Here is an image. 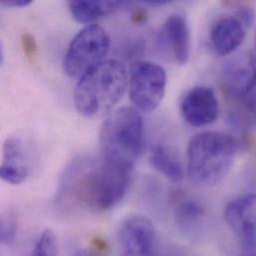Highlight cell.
<instances>
[{
  "label": "cell",
  "mask_w": 256,
  "mask_h": 256,
  "mask_svg": "<svg viewBox=\"0 0 256 256\" xmlns=\"http://www.w3.org/2000/svg\"><path fill=\"white\" fill-rule=\"evenodd\" d=\"M132 170L102 154L98 158H79L66 168L60 192L76 206L92 212H106L125 198Z\"/></svg>",
  "instance_id": "cell-1"
},
{
  "label": "cell",
  "mask_w": 256,
  "mask_h": 256,
  "mask_svg": "<svg viewBox=\"0 0 256 256\" xmlns=\"http://www.w3.org/2000/svg\"><path fill=\"white\" fill-rule=\"evenodd\" d=\"M126 66L119 60H106L82 76L74 90V104L88 119L108 114L128 89Z\"/></svg>",
  "instance_id": "cell-2"
},
{
  "label": "cell",
  "mask_w": 256,
  "mask_h": 256,
  "mask_svg": "<svg viewBox=\"0 0 256 256\" xmlns=\"http://www.w3.org/2000/svg\"><path fill=\"white\" fill-rule=\"evenodd\" d=\"M240 142L224 132H202L190 138L188 146V174L202 186L220 184L230 174Z\"/></svg>",
  "instance_id": "cell-3"
},
{
  "label": "cell",
  "mask_w": 256,
  "mask_h": 256,
  "mask_svg": "<svg viewBox=\"0 0 256 256\" xmlns=\"http://www.w3.org/2000/svg\"><path fill=\"white\" fill-rule=\"evenodd\" d=\"M144 124L138 109L123 107L112 112L100 130L101 154L132 168L142 150Z\"/></svg>",
  "instance_id": "cell-4"
},
{
  "label": "cell",
  "mask_w": 256,
  "mask_h": 256,
  "mask_svg": "<svg viewBox=\"0 0 256 256\" xmlns=\"http://www.w3.org/2000/svg\"><path fill=\"white\" fill-rule=\"evenodd\" d=\"M110 44V36L101 25L88 24L70 42L64 55V72L70 78L80 79L105 61Z\"/></svg>",
  "instance_id": "cell-5"
},
{
  "label": "cell",
  "mask_w": 256,
  "mask_h": 256,
  "mask_svg": "<svg viewBox=\"0 0 256 256\" xmlns=\"http://www.w3.org/2000/svg\"><path fill=\"white\" fill-rule=\"evenodd\" d=\"M166 87V74L162 66L150 61L134 63L128 76V96L138 111H154L164 97Z\"/></svg>",
  "instance_id": "cell-6"
},
{
  "label": "cell",
  "mask_w": 256,
  "mask_h": 256,
  "mask_svg": "<svg viewBox=\"0 0 256 256\" xmlns=\"http://www.w3.org/2000/svg\"><path fill=\"white\" fill-rule=\"evenodd\" d=\"M224 220L238 238L244 252L256 250V194H248L232 200L226 208Z\"/></svg>",
  "instance_id": "cell-7"
},
{
  "label": "cell",
  "mask_w": 256,
  "mask_h": 256,
  "mask_svg": "<svg viewBox=\"0 0 256 256\" xmlns=\"http://www.w3.org/2000/svg\"><path fill=\"white\" fill-rule=\"evenodd\" d=\"M182 119L192 127H206L214 123L218 117V100L212 88L198 86L184 96L180 103Z\"/></svg>",
  "instance_id": "cell-8"
},
{
  "label": "cell",
  "mask_w": 256,
  "mask_h": 256,
  "mask_svg": "<svg viewBox=\"0 0 256 256\" xmlns=\"http://www.w3.org/2000/svg\"><path fill=\"white\" fill-rule=\"evenodd\" d=\"M119 236L126 256H150L152 252L156 232L152 220L144 216H128L121 224Z\"/></svg>",
  "instance_id": "cell-9"
},
{
  "label": "cell",
  "mask_w": 256,
  "mask_h": 256,
  "mask_svg": "<svg viewBox=\"0 0 256 256\" xmlns=\"http://www.w3.org/2000/svg\"><path fill=\"white\" fill-rule=\"evenodd\" d=\"M29 174L30 162L23 142L16 136L6 138L2 146L1 178L10 184H21Z\"/></svg>",
  "instance_id": "cell-10"
},
{
  "label": "cell",
  "mask_w": 256,
  "mask_h": 256,
  "mask_svg": "<svg viewBox=\"0 0 256 256\" xmlns=\"http://www.w3.org/2000/svg\"><path fill=\"white\" fill-rule=\"evenodd\" d=\"M256 74V66L250 58H242L224 67L222 87L224 94L234 102L238 101L250 85Z\"/></svg>",
  "instance_id": "cell-11"
},
{
  "label": "cell",
  "mask_w": 256,
  "mask_h": 256,
  "mask_svg": "<svg viewBox=\"0 0 256 256\" xmlns=\"http://www.w3.org/2000/svg\"><path fill=\"white\" fill-rule=\"evenodd\" d=\"M246 26L236 17L220 19L212 27L210 42L216 53L226 56L234 53L244 41Z\"/></svg>",
  "instance_id": "cell-12"
},
{
  "label": "cell",
  "mask_w": 256,
  "mask_h": 256,
  "mask_svg": "<svg viewBox=\"0 0 256 256\" xmlns=\"http://www.w3.org/2000/svg\"><path fill=\"white\" fill-rule=\"evenodd\" d=\"M162 32L176 62L186 64L190 54V31L186 19L180 14L170 15L164 22Z\"/></svg>",
  "instance_id": "cell-13"
},
{
  "label": "cell",
  "mask_w": 256,
  "mask_h": 256,
  "mask_svg": "<svg viewBox=\"0 0 256 256\" xmlns=\"http://www.w3.org/2000/svg\"><path fill=\"white\" fill-rule=\"evenodd\" d=\"M123 0H67L72 17L84 24H93L114 13Z\"/></svg>",
  "instance_id": "cell-14"
},
{
  "label": "cell",
  "mask_w": 256,
  "mask_h": 256,
  "mask_svg": "<svg viewBox=\"0 0 256 256\" xmlns=\"http://www.w3.org/2000/svg\"><path fill=\"white\" fill-rule=\"evenodd\" d=\"M152 166L172 182H178L184 176V166L180 160L162 144L154 146L150 154Z\"/></svg>",
  "instance_id": "cell-15"
},
{
  "label": "cell",
  "mask_w": 256,
  "mask_h": 256,
  "mask_svg": "<svg viewBox=\"0 0 256 256\" xmlns=\"http://www.w3.org/2000/svg\"><path fill=\"white\" fill-rule=\"evenodd\" d=\"M204 208L202 204L192 200H184L180 202L174 208V218L178 224L184 228H190L198 222L204 216Z\"/></svg>",
  "instance_id": "cell-16"
},
{
  "label": "cell",
  "mask_w": 256,
  "mask_h": 256,
  "mask_svg": "<svg viewBox=\"0 0 256 256\" xmlns=\"http://www.w3.org/2000/svg\"><path fill=\"white\" fill-rule=\"evenodd\" d=\"M17 232V220L16 218L9 214H3L0 224V242L1 244L10 248L15 242Z\"/></svg>",
  "instance_id": "cell-17"
},
{
  "label": "cell",
  "mask_w": 256,
  "mask_h": 256,
  "mask_svg": "<svg viewBox=\"0 0 256 256\" xmlns=\"http://www.w3.org/2000/svg\"><path fill=\"white\" fill-rule=\"evenodd\" d=\"M32 254L37 256L58 254V242L52 230H46L42 232Z\"/></svg>",
  "instance_id": "cell-18"
},
{
  "label": "cell",
  "mask_w": 256,
  "mask_h": 256,
  "mask_svg": "<svg viewBox=\"0 0 256 256\" xmlns=\"http://www.w3.org/2000/svg\"><path fill=\"white\" fill-rule=\"evenodd\" d=\"M21 46L24 54L30 61H34L38 55V45L34 36L30 33H25L21 37Z\"/></svg>",
  "instance_id": "cell-19"
},
{
  "label": "cell",
  "mask_w": 256,
  "mask_h": 256,
  "mask_svg": "<svg viewBox=\"0 0 256 256\" xmlns=\"http://www.w3.org/2000/svg\"><path fill=\"white\" fill-rule=\"evenodd\" d=\"M238 18L244 23V26H252L254 23L256 17V11L254 6L244 7L238 10Z\"/></svg>",
  "instance_id": "cell-20"
},
{
  "label": "cell",
  "mask_w": 256,
  "mask_h": 256,
  "mask_svg": "<svg viewBox=\"0 0 256 256\" xmlns=\"http://www.w3.org/2000/svg\"><path fill=\"white\" fill-rule=\"evenodd\" d=\"M222 7L228 9H236L240 10L244 7L254 6L256 0H220Z\"/></svg>",
  "instance_id": "cell-21"
},
{
  "label": "cell",
  "mask_w": 256,
  "mask_h": 256,
  "mask_svg": "<svg viewBox=\"0 0 256 256\" xmlns=\"http://www.w3.org/2000/svg\"><path fill=\"white\" fill-rule=\"evenodd\" d=\"M34 0H1V3L7 7H26Z\"/></svg>",
  "instance_id": "cell-22"
},
{
  "label": "cell",
  "mask_w": 256,
  "mask_h": 256,
  "mask_svg": "<svg viewBox=\"0 0 256 256\" xmlns=\"http://www.w3.org/2000/svg\"><path fill=\"white\" fill-rule=\"evenodd\" d=\"M130 19H132V21L134 24H140V23H142V22L146 21V12H144V10L138 9V10H136V11L132 14Z\"/></svg>",
  "instance_id": "cell-23"
},
{
  "label": "cell",
  "mask_w": 256,
  "mask_h": 256,
  "mask_svg": "<svg viewBox=\"0 0 256 256\" xmlns=\"http://www.w3.org/2000/svg\"><path fill=\"white\" fill-rule=\"evenodd\" d=\"M140 1L150 3V4H166V3H168L172 0H140Z\"/></svg>",
  "instance_id": "cell-24"
},
{
  "label": "cell",
  "mask_w": 256,
  "mask_h": 256,
  "mask_svg": "<svg viewBox=\"0 0 256 256\" xmlns=\"http://www.w3.org/2000/svg\"><path fill=\"white\" fill-rule=\"evenodd\" d=\"M252 60H254V64H256V42H254V56H252Z\"/></svg>",
  "instance_id": "cell-25"
}]
</instances>
